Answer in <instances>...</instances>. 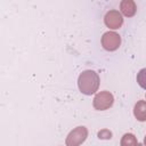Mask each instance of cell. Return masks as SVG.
Here are the masks:
<instances>
[{
  "mask_svg": "<svg viewBox=\"0 0 146 146\" xmlns=\"http://www.w3.org/2000/svg\"><path fill=\"white\" fill-rule=\"evenodd\" d=\"M78 84H79V89L81 90V92L86 95H91L96 92L98 89V86H99L98 74L91 70L84 71L80 74Z\"/></svg>",
  "mask_w": 146,
  "mask_h": 146,
  "instance_id": "cell-1",
  "label": "cell"
},
{
  "mask_svg": "<svg viewBox=\"0 0 146 146\" xmlns=\"http://www.w3.org/2000/svg\"><path fill=\"white\" fill-rule=\"evenodd\" d=\"M120 42H121V39H120V35L114 33V32H106L103 38H102V44L103 47L106 49V50H115L119 48L120 46Z\"/></svg>",
  "mask_w": 146,
  "mask_h": 146,
  "instance_id": "cell-3",
  "label": "cell"
},
{
  "mask_svg": "<svg viewBox=\"0 0 146 146\" xmlns=\"http://www.w3.org/2000/svg\"><path fill=\"white\" fill-rule=\"evenodd\" d=\"M122 16L119 11L116 10H111L106 14L105 16V24L110 27V29H119L122 25Z\"/></svg>",
  "mask_w": 146,
  "mask_h": 146,
  "instance_id": "cell-5",
  "label": "cell"
},
{
  "mask_svg": "<svg viewBox=\"0 0 146 146\" xmlns=\"http://www.w3.org/2000/svg\"><path fill=\"white\" fill-rule=\"evenodd\" d=\"M113 104V96L108 91L99 92L94 99V106L98 111H104L111 107Z\"/></svg>",
  "mask_w": 146,
  "mask_h": 146,
  "instance_id": "cell-2",
  "label": "cell"
},
{
  "mask_svg": "<svg viewBox=\"0 0 146 146\" xmlns=\"http://www.w3.org/2000/svg\"><path fill=\"white\" fill-rule=\"evenodd\" d=\"M87 129L84 127H78L76 129H74L73 131L70 132L66 144L67 145H79L81 143L84 141L86 137H87Z\"/></svg>",
  "mask_w": 146,
  "mask_h": 146,
  "instance_id": "cell-4",
  "label": "cell"
},
{
  "mask_svg": "<svg viewBox=\"0 0 146 146\" xmlns=\"http://www.w3.org/2000/svg\"><path fill=\"white\" fill-rule=\"evenodd\" d=\"M137 82H138V84L141 88L146 89V68H143V70H140L138 72V74H137Z\"/></svg>",
  "mask_w": 146,
  "mask_h": 146,
  "instance_id": "cell-8",
  "label": "cell"
},
{
  "mask_svg": "<svg viewBox=\"0 0 146 146\" xmlns=\"http://www.w3.org/2000/svg\"><path fill=\"white\" fill-rule=\"evenodd\" d=\"M144 144L146 145V137H145V140H144Z\"/></svg>",
  "mask_w": 146,
  "mask_h": 146,
  "instance_id": "cell-11",
  "label": "cell"
},
{
  "mask_svg": "<svg viewBox=\"0 0 146 146\" xmlns=\"http://www.w3.org/2000/svg\"><path fill=\"white\" fill-rule=\"evenodd\" d=\"M145 97H146V96H145Z\"/></svg>",
  "mask_w": 146,
  "mask_h": 146,
  "instance_id": "cell-12",
  "label": "cell"
},
{
  "mask_svg": "<svg viewBox=\"0 0 146 146\" xmlns=\"http://www.w3.org/2000/svg\"><path fill=\"white\" fill-rule=\"evenodd\" d=\"M121 10H122V13L125 16L131 17L136 13V5H135V2L132 0H122V2H121Z\"/></svg>",
  "mask_w": 146,
  "mask_h": 146,
  "instance_id": "cell-7",
  "label": "cell"
},
{
  "mask_svg": "<svg viewBox=\"0 0 146 146\" xmlns=\"http://www.w3.org/2000/svg\"><path fill=\"white\" fill-rule=\"evenodd\" d=\"M137 144H138V143H137L135 136L131 135V133L124 135V136H123V139H122V141H121V145H122V146H125V145H137Z\"/></svg>",
  "mask_w": 146,
  "mask_h": 146,
  "instance_id": "cell-9",
  "label": "cell"
},
{
  "mask_svg": "<svg viewBox=\"0 0 146 146\" xmlns=\"http://www.w3.org/2000/svg\"><path fill=\"white\" fill-rule=\"evenodd\" d=\"M133 114L138 121H146V102L145 100L137 102V104L135 105Z\"/></svg>",
  "mask_w": 146,
  "mask_h": 146,
  "instance_id": "cell-6",
  "label": "cell"
},
{
  "mask_svg": "<svg viewBox=\"0 0 146 146\" xmlns=\"http://www.w3.org/2000/svg\"><path fill=\"white\" fill-rule=\"evenodd\" d=\"M112 133L108 131V130H102L98 132V137L99 138H111Z\"/></svg>",
  "mask_w": 146,
  "mask_h": 146,
  "instance_id": "cell-10",
  "label": "cell"
}]
</instances>
